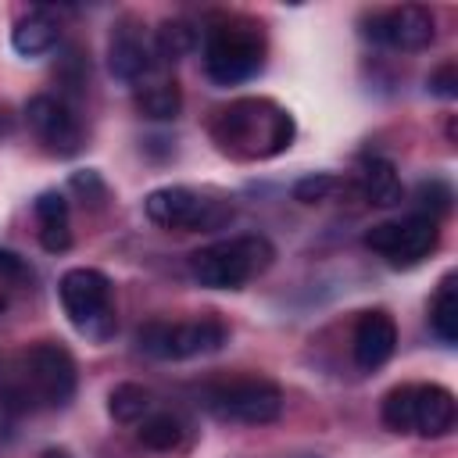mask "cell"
<instances>
[{"mask_svg":"<svg viewBox=\"0 0 458 458\" xmlns=\"http://www.w3.org/2000/svg\"><path fill=\"white\" fill-rule=\"evenodd\" d=\"M204 408L218 422L268 426L283 415V390L265 376H233L204 390Z\"/></svg>","mask_w":458,"mask_h":458,"instance_id":"ba28073f","label":"cell"},{"mask_svg":"<svg viewBox=\"0 0 458 458\" xmlns=\"http://www.w3.org/2000/svg\"><path fill=\"white\" fill-rule=\"evenodd\" d=\"M394 351H397V322H394V315L383 311V308L361 311L358 322H354V333H351L354 365L361 372H376L394 358Z\"/></svg>","mask_w":458,"mask_h":458,"instance_id":"5bb4252c","label":"cell"},{"mask_svg":"<svg viewBox=\"0 0 458 458\" xmlns=\"http://www.w3.org/2000/svg\"><path fill=\"white\" fill-rule=\"evenodd\" d=\"M32 218H36V240L47 254H64L72 247V215L61 190H43L32 200Z\"/></svg>","mask_w":458,"mask_h":458,"instance_id":"9a60e30c","label":"cell"},{"mask_svg":"<svg viewBox=\"0 0 458 458\" xmlns=\"http://www.w3.org/2000/svg\"><path fill=\"white\" fill-rule=\"evenodd\" d=\"M268 39L261 21L247 14H215L200 32L204 75L215 86H240L265 68Z\"/></svg>","mask_w":458,"mask_h":458,"instance_id":"3957f363","label":"cell"},{"mask_svg":"<svg viewBox=\"0 0 458 458\" xmlns=\"http://www.w3.org/2000/svg\"><path fill=\"white\" fill-rule=\"evenodd\" d=\"M379 419L390 433L440 440L458 422V401L440 383H401L383 394Z\"/></svg>","mask_w":458,"mask_h":458,"instance_id":"5b68a950","label":"cell"},{"mask_svg":"<svg viewBox=\"0 0 458 458\" xmlns=\"http://www.w3.org/2000/svg\"><path fill=\"white\" fill-rule=\"evenodd\" d=\"M361 36L379 43V47H390V50H426L433 39H437V18L429 7L422 4H401V7H383V11H372L361 18Z\"/></svg>","mask_w":458,"mask_h":458,"instance_id":"7c38bea8","label":"cell"},{"mask_svg":"<svg viewBox=\"0 0 458 458\" xmlns=\"http://www.w3.org/2000/svg\"><path fill=\"white\" fill-rule=\"evenodd\" d=\"M79 369L64 344L36 340L0 369V401L18 411L64 408L75 397Z\"/></svg>","mask_w":458,"mask_h":458,"instance_id":"7a4b0ae2","label":"cell"},{"mask_svg":"<svg viewBox=\"0 0 458 458\" xmlns=\"http://www.w3.org/2000/svg\"><path fill=\"white\" fill-rule=\"evenodd\" d=\"M39 458H72V454H68L64 447H47V451H43Z\"/></svg>","mask_w":458,"mask_h":458,"instance_id":"83f0119b","label":"cell"},{"mask_svg":"<svg viewBox=\"0 0 458 458\" xmlns=\"http://www.w3.org/2000/svg\"><path fill=\"white\" fill-rule=\"evenodd\" d=\"M197 39H200V32L182 18H165L154 29V43H157L161 61H179L182 54H190L197 47Z\"/></svg>","mask_w":458,"mask_h":458,"instance_id":"7402d4cb","label":"cell"},{"mask_svg":"<svg viewBox=\"0 0 458 458\" xmlns=\"http://www.w3.org/2000/svg\"><path fill=\"white\" fill-rule=\"evenodd\" d=\"M451 200H454V190L444 179H422L419 190H415V215H426V218L440 222L451 211Z\"/></svg>","mask_w":458,"mask_h":458,"instance_id":"cb8c5ba5","label":"cell"},{"mask_svg":"<svg viewBox=\"0 0 458 458\" xmlns=\"http://www.w3.org/2000/svg\"><path fill=\"white\" fill-rule=\"evenodd\" d=\"M354 186H358V193H361L369 204H376V208H394V204L404 200V186H401V175H397L394 161H386V157H379V154H369V157L358 161V168H354Z\"/></svg>","mask_w":458,"mask_h":458,"instance_id":"2e32d148","label":"cell"},{"mask_svg":"<svg viewBox=\"0 0 458 458\" xmlns=\"http://www.w3.org/2000/svg\"><path fill=\"white\" fill-rule=\"evenodd\" d=\"M186 437V422L175 411H150L136 422V440L147 451H175Z\"/></svg>","mask_w":458,"mask_h":458,"instance_id":"ffe728a7","label":"cell"},{"mask_svg":"<svg viewBox=\"0 0 458 458\" xmlns=\"http://www.w3.org/2000/svg\"><path fill=\"white\" fill-rule=\"evenodd\" d=\"M25 125L36 136V143L54 157H75L86 143L79 114L54 93H36L25 104Z\"/></svg>","mask_w":458,"mask_h":458,"instance_id":"4fadbf2b","label":"cell"},{"mask_svg":"<svg viewBox=\"0 0 458 458\" xmlns=\"http://www.w3.org/2000/svg\"><path fill=\"white\" fill-rule=\"evenodd\" d=\"M361 243L379 254L386 265L394 268H411L419 261H426L437 247H440V222L426 218V215H404V218H394V222H379L372 225Z\"/></svg>","mask_w":458,"mask_h":458,"instance_id":"30bf717a","label":"cell"},{"mask_svg":"<svg viewBox=\"0 0 458 458\" xmlns=\"http://www.w3.org/2000/svg\"><path fill=\"white\" fill-rule=\"evenodd\" d=\"M229 344V326L215 315L197 318H150L136 329V347L154 361H190L215 354Z\"/></svg>","mask_w":458,"mask_h":458,"instance_id":"52a82bcc","label":"cell"},{"mask_svg":"<svg viewBox=\"0 0 458 458\" xmlns=\"http://www.w3.org/2000/svg\"><path fill=\"white\" fill-rule=\"evenodd\" d=\"M72 190H75V193H82L86 200H97V204L107 197V186H104V179H100L93 168L75 172V175H72Z\"/></svg>","mask_w":458,"mask_h":458,"instance_id":"4316f807","label":"cell"},{"mask_svg":"<svg viewBox=\"0 0 458 458\" xmlns=\"http://www.w3.org/2000/svg\"><path fill=\"white\" fill-rule=\"evenodd\" d=\"M29 279H32V272H29L25 258L14 254V250H7V247H0V315H4V311L11 308V301L29 286Z\"/></svg>","mask_w":458,"mask_h":458,"instance_id":"603a6c76","label":"cell"},{"mask_svg":"<svg viewBox=\"0 0 458 458\" xmlns=\"http://www.w3.org/2000/svg\"><path fill=\"white\" fill-rule=\"evenodd\" d=\"M161 54H157V43H154V29H147L136 14H122L114 25H111V36H107V72L118 79V82H129V86H143L154 79V72L161 68Z\"/></svg>","mask_w":458,"mask_h":458,"instance_id":"8fae6325","label":"cell"},{"mask_svg":"<svg viewBox=\"0 0 458 458\" xmlns=\"http://www.w3.org/2000/svg\"><path fill=\"white\" fill-rule=\"evenodd\" d=\"M429 329L440 344H458V272H444L429 297Z\"/></svg>","mask_w":458,"mask_h":458,"instance_id":"ac0fdd59","label":"cell"},{"mask_svg":"<svg viewBox=\"0 0 458 458\" xmlns=\"http://www.w3.org/2000/svg\"><path fill=\"white\" fill-rule=\"evenodd\" d=\"M132 104H136V111H140L143 118H150V122H172V118H179V111H182V89H179L175 79H154V82L136 86Z\"/></svg>","mask_w":458,"mask_h":458,"instance_id":"d6986e66","label":"cell"},{"mask_svg":"<svg viewBox=\"0 0 458 458\" xmlns=\"http://www.w3.org/2000/svg\"><path fill=\"white\" fill-rule=\"evenodd\" d=\"M57 301L64 318L93 344H104L114 336V283L89 265H75L57 279Z\"/></svg>","mask_w":458,"mask_h":458,"instance_id":"8992f818","label":"cell"},{"mask_svg":"<svg viewBox=\"0 0 458 458\" xmlns=\"http://www.w3.org/2000/svg\"><path fill=\"white\" fill-rule=\"evenodd\" d=\"M276 261V247L261 233H240L229 240H215L186 258L193 283L204 290H243L250 279L268 272Z\"/></svg>","mask_w":458,"mask_h":458,"instance_id":"277c9868","label":"cell"},{"mask_svg":"<svg viewBox=\"0 0 458 458\" xmlns=\"http://www.w3.org/2000/svg\"><path fill=\"white\" fill-rule=\"evenodd\" d=\"M57 43H61V25H57L54 11H47V7H32V11L21 14V18L14 21V29H11V47H14V54H21V57H43V54H50Z\"/></svg>","mask_w":458,"mask_h":458,"instance_id":"e0dca14e","label":"cell"},{"mask_svg":"<svg viewBox=\"0 0 458 458\" xmlns=\"http://www.w3.org/2000/svg\"><path fill=\"white\" fill-rule=\"evenodd\" d=\"M208 136L218 154L233 161H268L290 150L297 122L283 104L268 97H236L211 114Z\"/></svg>","mask_w":458,"mask_h":458,"instance_id":"6da1fadb","label":"cell"},{"mask_svg":"<svg viewBox=\"0 0 458 458\" xmlns=\"http://www.w3.org/2000/svg\"><path fill=\"white\" fill-rule=\"evenodd\" d=\"M154 411V390L143 383H118L107 394V415L122 426H136L143 415Z\"/></svg>","mask_w":458,"mask_h":458,"instance_id":"44dd1931","label":"cell"},{"mask_svg":"<svg viewBox=\"0 0 458 458\" xmlns=\"http://www.w3.org/2000/svg\"><path fill=\"white\" fill-rule=\"evenodd\" d=\"M426 86H429V93H433V97L454 100V97H458V61H454V57L440 61V64H437V68L429 72Z\"/></svg>","mask_w":458,"mask_h":458,"instance_id":"484cf974","label":"cell"},{"mask_svg":"<svg viewBox=\"0 0 458 458\" xmlns=\"http://www.w3.org/2000/svg\"><path fill=\"white\" fill-rule=\"evenodd\" d=\"M143 215L161 229H222L233 218V204L208 197L193 186H157L143 197Z\"/></svg>","mask_w":458,"mask_h":458,"instance_id":"9c48e42d","label":"cell"},{"mask_svg":"<svg viewBox=\"0 0 458 458\" xmlns=\"http://www.w3.org/2000/svg\"><path fill=\"white\" fill-rule=\"evenodd\" d=\"M336 190V175L329 172H315V175H304L293 182V197L301 204H318V200H329V193Z\"/></svg>","mask_w":458,"mask_h":458,"instance_id":"d4e9b609","label":"cell"}]
</instances>
